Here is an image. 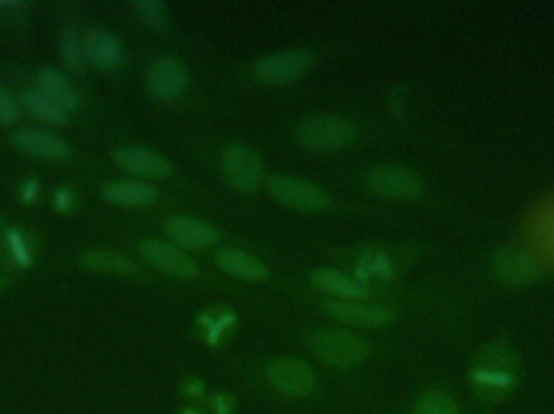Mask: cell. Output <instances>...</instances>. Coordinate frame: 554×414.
Wrapping results in <instances>:
<instances>
[{
  "label": "cell",
  "mask_w": 554,
  "mask_h": 414,
  "mask_svg": "<svg viewBox=\"0 0 554 414\" xmlns=\"http://www.w3.org/2000/svg\"><path fill=\"white\" fill-rule=\"evenodd\" d=\"M80 263L91 271L107 272L117 275H135L140 272L137 264L127 256L105 249H89L81 255Z\"/></svg>",
  "instance_id": "obj_21"
},
{
  "label": "cell",
  "mask_w": 554,
  "mask_h": 414,
  "mask_svg": "<svg viewBox=\"0 0 554 414\" xmlns=\"http://www.w3.org/2000/svg\"><path fill=\"white\" fill-rule=\"evenodd\" d=\"M214 410H216L217 414H229L232 410V401L227 399L225 395H219L214 401Z\"/></svg>",
  "instance_id": "obj_30"
},
{
  "label": "cell",
  "mask_w": 554,
  "mask_h": 414,
  "mask_svg": "<svg viewBox=\"0 0 554 414\" xmlns=\"http://www.w3.org/2000/svg\"><path fill=\"white\" fill-rule=\"evenodd\" d=\"M268 190L282 204L300 211H322L331 201L320 186L290 176H271Z\"/></svg>",
  "instance_id": "obj_6"
},
{
  "label": "cell",
  "mask_w": 554,
  "mask_h": 414,
  "mask_svg": "<svg viewBox=\"0 0 554 414\" xmlns=\"http://www.w3.org/2000/svg\"><path fill=\"white\" fill-rule=\"evenodd\" d=\"M268 381L276 391L289 397H306L316 391V374L305 361L298 358H279L266 369Z\"/></svg>",
  "instance_id": "obj_4"
},
{
  "label": "cell",
  "mask_w": 554,
  "mask_h": 414,
  "mask_svg": "<svg viewBox=\"0 0 554 414\" xmlns=\"http://www.w3.org/2000/svg\"><path fill=\"white\" fill-rule=\"evenodd\" d=\"M85 57L99 70H113L121 64V42L104 30L89 32L85 40Z\"/></svg>",
  "instance_id": "obj_16"
},
{
  "label": "cell",
  "mask_w": 554,
  "mask_h": 414,
  "mask_svg": "<svg viewBox=\"0 0 554 414\" xmlns=\"http://www.w3.org/2000/svg\"><path fill=\"white\" fill-rule=\"evenodd\" d=\"M217 266L229 275L243 280H263L268 277V267L255 256L239 249H221L214 256Z\"/></svg>",
  "instance_id": "obj_17"
},
{
  "label": "cell",
  "mask_w": 554,
  "mask_h": 414,
  "mask_svg": "<svg viewBox=\"0 0 554 414\" xmlns=\"http://www.w3.org/2000/svg\"><path fill=\"white\" fill-rule=\"evenodd\" d=\"M313 60L314 56L310 50H287L259 60L253 72L261 83L284 85L305 75L312 68Z\"/></svg>",
  "instance_id": "obj_7"
},
{
  "label": "cell",
  "mask_w": 554,
  "mask_h": 414,
  "mask_svg": "<svg viewBox=\"0 0 554 414\" xmlns=\"http://www.w3.org/2000/svg\"><path fill=\"white\" fill-rule=\"evenodd\" d=\"M324 312L339 322L362 328H379L394 320V312L387 308L355 302H330L324 304Z\"/></svg>",
  "instance_id": "obj_11"
},
{
  "label": "cell",
  "mask_w": 554,
  "mask_h": 414,
  "mask_svg": "<svg viewBox=\"0 0 554 414\" xmlns=\"http://www.w3.org/2000/svg\"><path fill=\"white\" fill-rule=\"evenodd\" d=\"M114 160L132 176L143 178H168L172 176L169 160L158 152L143 148H121L114 152Z\"/></svg>",
  "instance_id": "obj_13"
},
{
  "label": "cell",
  "mask_w": 554,
  "mask_h": 414,
  "mask_svg": "<svg viewBox=\"0 0 554 414\" xmlns=\"http://www.w3.org/2000/svg\"><path fill=\"white\" fill-rule=\"evenodd\" d=\"M357 128L334 115H314L304 120L297 128L298 143L312 151H336L352 144Z\"/></svg>",
  "instance_id": "obj_3"
},
{
  "label": "cell",
  "mask_w": 554,
  "mask_h": 414,
  "mask_svg": "<svg viewBox=\"0 0 554 414\" xmlns=\"http://www.w3.org/2000/svg\"><path fill=\"white\" fill-rule=\"evenodd\" d=\"M12 143L15 144L20 151L38 159L60 162L70 158V148L62 138L38 128L18 130L15 135L12 136Z\"/></svg>",
  "instance_id": "obj_12"
},
{
  "label": "cell",
  "mask_w": 554,
  "mask_h": 414,
  "mask_svg": "<svg viewBox=\"0 0 554 414\" xmlns=\"http://www.w3.org/2000/svg\"><path fill=\"white\" fill-rule=\"evenodd\" d=\"M22 104L32 117L50 125H62L68 120V111L40 89H26L22 94Z\"/></svg>",
  "instance_id": "obj_22"
},
{
  "label": "cell",
  "mask_w": 554,
  "mask_h": 414,
  "mask_svg": "<svg viewBox=\"0 0 554 414\" xmlns=\"http://www.w3.org/2000/svg\"><path fill=\"white\" fill-rule=\"evenodd\" d=\"M519 358L506 345L495 343L475 361L470 381L475 397L485 405H498L509 397L517 383Z\"/></svg>",
  "instance_id": "obj_1"
},
{
  "label": "cell",
  "mask_w": 554,
  "mask_h": 414,
  "mask_svg": "<svg viewBox=\"0 0 554 414\" xmlns=\"http://www.w3.org/2000/svg\"><path fill=\"white\" fill-rule=\"evenodd\" d=\"M495 269L501 279L513 285L531 284L540 275L539 264L521 249L501 251L495 259Z\"/></svg>",
  "instance_id": "obj_15"
},
{
  "label": "cell",
  "mask_w": 554,
  "mask_h": 414,
  "mask_svg": "<svg viewBox=\"0 0 554 414\" xmlns=\"http://www.w3.org/2000/svg\"><path fill=\"white\" fill-rule=\"evenodd\" d=\"M312 282L314 287L341 298H363L368 295V288L360 282L347 277L342 272L316 269L312 272Z\"/></svg>",
  "instance_id": "obj_20"
},
{
  "label": "cell",
  "mask_w": 554,
  "mask_h": 414,
  "mask_svg": "<svg viewBox=\"0 0 554 414\" xmlns=\"http://www.w3.org/2000/svg\"><path fill=\"white\" fill-rule=\"evenodd\" d=\"M223 170L229 184L241 193L255 192L263 176L261 160L257 152L241 144L225 148L223 152Z\"/></svg>",
  "instance_id": "obj_5"
},
{
  "label": "cell",
  "mask_w": 554,
  "mask_h": 414,
  "mask_svg": "<svg viewBox=\"0 0 554 414\" xmlns=\"http://www.w3.org/2000/svg\"><path fill=\"white\" fill-rule=\"evenodd\" d=\"M104 198L109 202L125 207H141L158 200V190L151 184L135 182H115L104 188Z\"/></svg>",
  "instance_id": "obj_18"
},
{
  "label": "cell",
  "mask_w": 554,
  "mask_h": 414,
  "mask_svg": "<svg viewBox=\"0 0 554 414\" xmlns=\"http://www.w3.org/2000/svg\"><path fill=\"white\" fill-rule=\"evenodd\" d=\"M2 288H4V279L0 277V290H2Z\"/></svg>",
  "instance_id": "obj_32"
},
{
  "label": "cell",
  "mask_w": 554,
  "mask_h": 414,
  "mask_svg": "<svg viewBox=\"0 0 554 414\" xmlns=\"http://www.w3.org/2000/svg\"><path fill=\"white\" fill-rule=\"evenodd\" d=\"M137 8L141 18L151 28L162 30V28H166V24L169 23V14H168V8L162 2L143 0V2H137Z\"/></svg>",
  "instance_id": "obj_26"
},
{
  "label": "cell",
  "mask_w": 554,
  "mask_h": 414,
  "mask_svg": "<svg viewBox=\"0 0 554 414\" xmlns=\"http://www.w3.org/2000/svg\"><path fill=\"white\" fill-rule=\"evenodd\" d=\"M310 346L324 364L349 369L368 356V345L359 335L342 328H320L310 337Z\"/></svg>",
  "instance_id": "obj_2"
},
{
  "label": "cell",
  "mask_w": 554,
  "mask_h": 414,
  "mask_svg": "<svg viewBox=\"0 0 554 414\" xmlns=\"http://www.w3.org/2000/svg\"><path fill=\"white\" fill-rule=\"evenodd\" d=\"M36 83L40 91L48 94L50 99H54L57 104H60L67 111L70 112L78 107L80 104L78 93L62 73L57 72L54 68H42L36 76Z\"/></svg>",
  "instance_id": "obj_19"
},
{
  "label": "cell",
  "mask_w": 554,
  "mask_h": 414,
  "mask_svg": "<svg viewBox=\"0 0 554 414\" xmlns=\"http://www.w3.org/2000/svg\"><path fill=\"white\" fill-rule=\"evenodd\" d=\"M18 2H10V0H0V8H12L16 7Z\"/></svg>",
  "instance_id": "obj_31"
},
{
  "label": "cell",
  "mask_w": 554,
  "mask_h": 414,
  "mask_svg": "<svg viewBox=\"0 0 554 414\" xmlns=\"http://www.w3.org/2000/svg\"><path fill=\"white\" fill-rule=\"evenodd\" d=\"M73 201H75L73 200V193L70 192L67 186L59 188L56 194H54V206H56L57 211H60V212L68 211V209L73 206Z\"/></svg>",
  "instance_id": "obj_29"
},
{
  "label": "cell",
  "mask_w": 554,
  "mask_h": 414,
  "mask_svg": "<svg viewBox=\"0 0 554 414\" xmlns=\"http://www.w3.org/2000/svg\"><path fill=\"white\" fill-rule=\"evenodd\" d=\"M369 192L387 200H412L422 193V180L407 168H371L367 176Z\"/></svg>",
  "instance_id": "obj_8"
},
{
  "label": "cell",
  "mask_w": 554,
  "mask_h": 414,
  "mask_svg": "<svg viewBox=\"0 0 554 414\" xmlns=\"http://www.w3.org/2000/svg\"><path fill=\"white\" fill-rule=\"evenodd\" d=\"M4 243L7 248L8 255L20 267L26 269L32 266V248L24 238L23 231L18 229H8L4 237Z\"/></svg>",
  "instance_id": "obj_24"
},
{
  "label": "cell",
  "mask_w": 554,
  "mask_h": 414,
  "mask_svg": "<svg viewBox=\"0 0 554 414\" xmlns=\"http://www.w3.org/2000/svg\"><path fill=\"white\" fill-rule=\"evenodd\" d=\"M40 194V184L36 180H24L20 188V198L23 201L24 204H32L38 198Z\"/></svg>",
  "instance_id": "obj_28"
},
{
  "label": "cell",
  "mask_w": 554,
  "mask_h": 414,
  "mask_svg": "<svg viewBox=\"0 0 554 414\" xmlns=\"http://www.w3.org/2000/svg\"><path fill=\"white\" fill-rule=\"evenodd\" d=\"M146 85L156 99L172 101L184 94L188 86V72L176 57H161L150 67Z\"/></svg>",
  "instance_id": "obj_9"
},
{
  "label": "cell",
  "mask_w": 554,
  "mask_h": 414,
  "mask_svg": "<svg viewBox=\"0 0 554 414\" xmlns=\"http://www.w3.org/2000/svg\"><path fill=\"white\" fill-rule=\"evenodd\" d=\"M413 414H460V411L458 403L448 393L431 391L420 397Z\"/></svg>",
  "instance_id": "obj_23"
},
{
  "label": "cell",
  "mask_w": 554,
  "mask_h": 414,
  "mask_svg": "<svg viewBox=\"0 0 554 414\" xmlns=\"http://www.w3.org/2000/svg\"><path fill=\"white\" fill-rule=\"evenodd\" d=\"M138 249L146 263L178 279H193L200 274L198 266L193 263L190 257H186L177 248L170 247L168 243L158 239H145L140 243Z\"/></svg>",
  "instance_id": "obj_10"
},
{
  "label": "cell",
  "mask_w": 554,
  "mask_h": 414,
  "mask_svg": "<svg viewBox=\"0 0 554 414\" xmlns=\"http://www.w3.org/2000/svg\"><path fill=\"white\" fill-rule=\"evenodd\" d=\"M0 225H2V219H0Z\"/></svg>",
  "instance_id": "obj_33"
},
{
  "label": "cell",
  "mask_w": 554,
  "mask_h": 414,
  "mask_svg": "<svg viewBox=\"0 0 554 414\" xmlns=\"http://www.w3.org/2000/svg\"><path fill=\"white\" fill-rule=\"evenodd\" d=\"M166 227L172 239L188 249H201L219 241V231L213 225L190 217H172Z\"/></svg>",
  "instance_id": "obj_14"
},
{
  "label": "cell",
  "mask_w": 554,
  "mask_h": 414,
  "mask_svg": "<svg viewBox=\"0 0 554 414\" xmlns=\"http://www.w3.org/2000/svg\"><path fill=\"white\" fill-rule=\"evenodd\" d=\"M60 56L68 68L78 70L85 60V44L72 30H67L60 38Z\"/></svg>",
  "instance_id": "obj_25"
},
{
  "label": "cell",
  "mask_w": 554,
  "mask_h": 414,
  "mask_svg": "<svg viewBox=\"0 0 554 414\" xmlns=\"http://www.w3.org/2000/svg\"><path fill=\"white\" fill-rule=\"evenodd\" d=\"M20 119V104L7 89L0 86V125H12Z\"/></svg>",
  "instance_id": "obj_27"
}]
</instances>
